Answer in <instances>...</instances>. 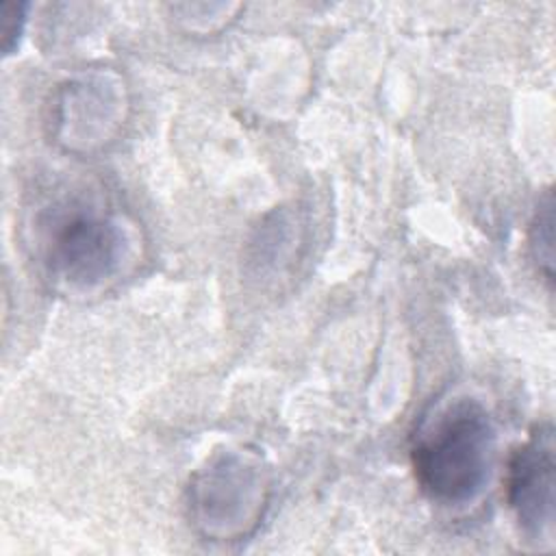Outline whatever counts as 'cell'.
<instances>
[{
  "label": "cell",
  "mask_w": 556,
  "mask_h": 556,
  "mask_svg": "<svg viewBox=\"0 0 556 556\" xmlns=\"http://www.w3.org/2000/svg\"><path fill=\"white\" fill-rule=\"evenodd\" d=\"M35 252L50 280L70 291H93L115 280L128 256L124 222L93 195L46 204L35 222Z\"/></svg>",
  "instance_id": "obj_1"
},
{
  "label": "cell",
  "mask_w": 556,
  "mask_h": 556,
  "mask_svg": "<svg viewBox=\"0 0 556 556\" xmlns=\"http://www.w3.org/2000/svg\"><path fill=\"white\" fill-rule=\"evenodd\" d=\"M508 502L526 534L532 539H545L552 534L554 437L549 426H539L510 458Z\"/></svg>",
  "instance_id": "obj_3"
},
{
  "label": "cell",
  "mask_w": 556,
  "mask_h": 556,
  "mask_svg": "<svg viewBox=\"0 0 556 556\" xmlns=\"http://www.w3.org/2000/svg\"><path fill=\"white\" fill-rule=\"evenodd\" d=\"M495 432L486 408L456 400L415 439L410 460L421 491L439 504H467L486 484Z\"/></svg>",
  "instance_id": "obj_2"
}]
</instances>
